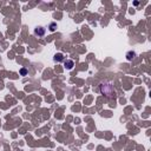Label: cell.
<instances>
[{
  "label": "cell",
  "mask_w": 151,
  "mask_h": 151,
  "mask_svg": "<svg viewBox=\"0 0 151 151\" xmlns=\"http://www.w3.org/2000/svg\"><path fill=\"white\" fill-rule=\"evenodd\" d=\"M100 92L103 94H105L106 97H115L116 96V90L112 84L110 83H103L100 85Z\"/></svg>",
  "instance_id": "obj_1"
},
{
  "label": "cell",
  "mask_w": 151,
  "mask_h": 151,
  "mask_svg": "<svg viewBox=\"0 0 151 151\" xmlns=\"http://www.w3.org/2000/svg\"><path fill=\"white\" fill-rule=\"evenodd\" d=\"M34 33H35L37 35H39V37H43V35L45 34V28H44V27H37V28L34 30Z\"/></svg>",
  "instance_id": "obj_2"
},
{
  "label": "cell",
  "mask_w": 151,
  "mask_h": 151,
  "mask_svg": "<svg viewBox=\"0 0 151 151\" xmlns=\"http://www.w3.org/2000/svg\"><path fill=\"white\" fill-rule=\"evenodd\" d=\"M73 65H74L73 60H66L65 61V67L67 69V70H71V69L73 67Z\"/></svg>",
  "instance_id": "obj_3"
},
{
  "label": "cell",
  "mask_w": 151,
  "mask_h": 151,
  "mask_svg": "<svg viewBox=\"0 0 151 151\" xmlns=\"http://www.w3.org/2000/svg\"><path fill=\"white\" fill-rule=\"evenodd\" d=\"M135 57H136V52H133V51H130V52H128V54H126V59L128 60H132Z\"/></svg>",
  "instance_id": "obj_4"
},
{
  "label": "cell",
  "mask_w": 151,
  "mask_h": 151,
  "mask_svg": "<svg viewBox=\"0 0 151 151\" xmlns=\"http://www.w3.org/2000/svg\"><path fill=\"white\" fill-rule=\"evenodd\" d=\"M53 59H54V61H61V60L64 59V56H63L61 53H57V54L54 56Z\"/></svg>",
  "instance_id": "obj_5"
},
{
  "label": "cell",
  "mask_w": 151,
  "mask_h": 151,
  "mask_svg": "<svg viewBox=\"0 0 151 151\" xmlns=\"http://www.w3.org/2000/svg\"><path fill=\"white\" fill-rule=\"evenodd\" d=\"M56 28H57V24H56V23H51V24H50V31H51V32H54Z\"/></svg>",
  "instance_id": "obj_6"
},
{
  "label": "cell",
  "mask_w": 151,
  "mask_h": 151,
  "mask_svg": "<svg viewBox=\"0 0 151 151\" xmlns=\"http://www.w3.org/2000/svg\"><path fill=\"white\" fill-rule=\"evenodd\" d=\"M20 74H21V76H26V74H27V70H26V69H21V70H20Z\"/></svg>",
  "instance_id": "obj_7"
}]
</instances>
